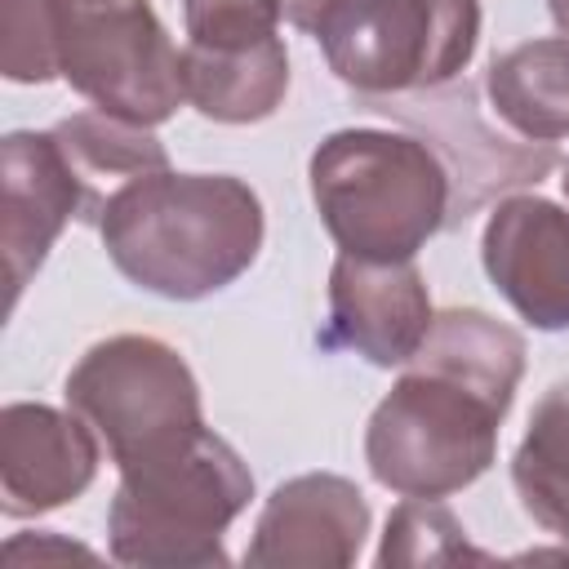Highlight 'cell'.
<instances>
[{"label":"cell","mask_w":569,"mask_h":569,"mask_svg":"<svg viewBox=\"0 0 569 569\" xmlns=\"http://www.w3.org/2000/svg\"><path fill=\"white\" fill-rule=\"evenodd\" d=\"M525 378V338L480 307L436 311L422 347L365 427L369 476L400 498H449L498 458Z\"/></svg>","instance_id":"1"},{"label":"cell","mask_w":569,"mask_h":569,"mask_svg":"<svg viewBox=\"0 0 569 569\" xmlns=\"http://www.w3.org/2000/svg\"><path fill=\"white\" fill-rule=\"evenodd\" d=\"M98 236L116 271L138 289L200 302L253 267L267 218L258 191L236 173L156 169L111 191Z\"/></svg>","instance_id":"2"},{"label":"cell","mask_w":569,"mask_h":569,"mask_svg":"<svg viewBox=\"0 0 569 569\" xmlns=\"http://www.w3.org/2000/svg\"><path fill=\"white\" fill-rule=\"evenodd\" d=\"M307 182L338 253L405 262L453 222L445 160L405 129H338L307 160Z\"/></svg>","instance_id":"3"},{"label":"cell","mask_w":569,"mask_h":569,"mask_svg":"<svg viewBox=\"0 0 569 569\" xmlns=\"http://www.w3.org/2000/svg\"><path fill=\"white\" fill-rule=\"evenodd\" d=\"M253 498L249 462L218 436L200 431L182 449L120 471L107 507L111 560L138 569H213L227 565V529Z\"/></svg>","instance_id":"4"},{"label":"cell","mask_w":569,"mask_h":569,"mask_svg":"<svg viewBox=\"0 0 569 569\" xmlns=\"http://www.w3.org/2000/svg\"><path fill=\"white\" fill-rule=\"evenodd\" d=\"M67 409L102 440L116 471L182 449L204 431L200 382L178 347L151 333H111L67 373Z\"/></svg>","instance_id":"5"},{"label":"cell","mask_w":569,"mask_h":569,"mask_svg":"<svg viewBox=\"0 0 569 569\" xmlns=\"http://www.w3.org/2000/svg\"><path fill=\"white\" fill-rule=\"evenodd\" d=\"M329 71L360 98L449 84L480 44V0H338L311 31Z\"/></svg>","instance_id":"6"},{"label":"cell","mask_w":569,"mask_h":569,"mask_svg":"<svg viewBox=\"0 0 569 569\" xmlns=\"http://www.w3.org/2000/svg\"><path fill=\"white\" fill-rule=\"evenodd\" d=\"M58 80L98 111L164 124L182 102V49L151 0H58Z\"/></svg>","instance_id":"7"},{"label":"cell","mask_w":569,"mask_h":569,"mask_svg":"<svg viewBox=\"0 0 569 569\" xmlns=\"http://www.w3.org/2000/svg\"><path fill=\"white\" fill-rule=\"evenodd\" d=\"M369 111H382L400 124H409L449 169L453 182V218L476 213L485 200L511 187H529L556 169L551 142H516L498 133L480 107L476 89L462 80L418 89V93H391V98H365Z\"/></svg>","instance_id":"8"},{"label":"cell","mask_w":569,"mask_h":569,"mask_svg":"<svg viewBox=\"0 0 569 569\" xmlns=\"http://www.w3.org/2000/svg\"><path fill=\"white\" fill-rule=\"evenodd\" d=\"M71 218H89V191L62 151L58 133L44 129H13L0 142V249H4V280L9 307L18 302L22 284L40 271L53 240Z\"/></svg>","instance_id":"9"},{"label":"cell","mask_w":569,"mask_h":569,"mask_svg":"<svg viewBox=\"0 0 569 569\" xmlns=\"http://www.w3.org/2000/svg\"><path fill=\"white\" fill-rule=\"evenodd\" d=\"M431 293L413 258L373 262L338 253L329 267V320L320 342L329 351H356L378 369L405 365L431 329Z\"/></svg>","instance_id":"10"},{"label":"cell","mask_w":569,"mask_h":569,"mask_svg":"<svg viewBox=\"0 0 569 569\" xmlns=\"http://www.w3.org/2000/svg\"><path fill=\"white\" fill-rule=\"evenodd\" d=\"M480 262L516 316L542 333L569 329V213L533 191L493 204Z\"/></svg>","instance_id":"11"},{"label":"cell","mask_w":569,"mask_h":569,"mask_svg":"<svg viewBox=\"0 0 569 569\" xmlns=\"http://www.w3.org/2000/svg\"><path fill=\"white\" fill-rule=\"evenodd\" d=\"M369 538V502L356 480L307 471L271 489L258 511L244 565L253 569H347Z\"/></svg>","instance_id":"12"},{"label":"cell","mask_w":569,"mask_h":569,"mask_svg":"<svg viewBox=\"0 0 569 569\" xmlns=\"http://www.w3.org/2000/svg\"><path fill=\"white\" fill-rule=\"evenodd\" d=\"M102 440L76 409L13 400L0 409V511L9 520L76 502L98 476Z\"/></svg>","instance_id":"13"},{"label":"cell","mask_w":569,"mask_h":569,"mask_svg":"<svg viewBox=\"0 0 569 569\" xmlns=\"http://www.w3.org/2000/svg\"><path fill=\"white\" fill-rule=\"evenodd\" d=\"M182 89L187 102L218 124H258L276 116L289 93V53L280 36L236 49L182 44Z\"/></svg>","instance_id":"14"},{"label":"cell","mask_w":569,"mask_h":569,"mask_svg":"<svg viewBox=\"0 0 569 569\" xmlns=\"http://www.w3.org/2000/svg\"><path fill=\"white\" fill-rule=\"evenodd\" d=\"M493 116L525 142L569 138V36L525 40L485 71Z\"/></svg>","instance_id":"15"},{"label":"cell","mask_w":569,"mask_h":569,"mask_svg":"<svg viewBox=\"0 0 569 569\" xmlns=\"http://www.w3.org/2000/svg\"><path fill=\"white\" fill-rule=\"evenodd\" d=\"M53 133H58L62 151L71 156V164L89 191V218L84 222H93V227H98V213L111 200V191H120L124 182H133L142 173L169 169V151L147 124L120 120V116L98 111V107L58 120Z\"/></svg>","instance_id":"16"},{"label":"cell","mask_w":569,"mask_h":569,"mask_svg":"<svg viewBox=\"0 0 569 569\" xmlns=\"http://www.w3.org/2000/svg\"><path fill=\"white\" fill-rule=\"evenodd\" d=\"M511 485L525 516L569 547V378L542 391L511 453Z\"/></svg>","instance_id":"17"},{"label":"cell","mask_w":569,"mask_h":569,"mask_svg":"<svg viewBox=\"0 0 569 569\" xmlns=\"http://www.w3.org/2000/svg\"><path fill=\"white\" fill-rule=\"evenodd\" d=\"M489 560V551L471 547L462 520L440 498H405L387 516V533L378 547V565H467Z\"/></svg>","instance_id":"18"},{"label":"cell","mask_w":569,"mask_h":569,"mask_svg":"<svg viewBox=\"0 0 569 569\" xmlns=\"http://www.w3.org/2000/svg\"><path fill=\"white\" fill-rule=\"evenodd\" d=\"M58 0H0V71L13 84L58 80Z\"/></svg>","instance_id":"19"},{"label":"cell","mask_w":569,"mask_h":569,"mask_svg":"<svg viewBox=\"0 0 569 569\" xmlns=\"http://www.w3.org/2000/svg\"><path fill=\"white\" fill-rule=\"evenodd\" d=\"M280 18H284L280 0H182L187 44H209V49L258 44L276 36Z\"/></svg>","instance_id":"20"},{"label":"cell","mask_w":569,"mask_h":569,"mask_svg":"<svg viewBox=\"0 0 569 569\" xmlns=\"http://www.w3.org/2000/svg\"><path fill=\"white\" fill-rule=\"evenodd\" d=\"M27 551H31L36 560L49 556V551H62V556H89V560H93L89 547H80V542H62V538H49V533H36V538H9V542H4V556H9V560L27 556Z\"/></svg>","instance_id":"21"},{"label":"cell","mask_w":569,"mask_h":569,"mask_svg":"<svg viewBox=\"0 0 569 569\" xmlns=\"http://www.w3.org/2000/svg\"><path fill=\"white\" fill-rule=\"evenodd\" d=\"M338 0H280V9H284V22L289 27H298V31H316L320 27V18L333 9Z\"/></svg>","instance_id":"22"},{"label":"cell","mask_w":569,"mask_h":569,"mask_svg":"<svg viewBox=\"0 0 569 569\" xmlns=\"http://www.w3.org/2000/svg\"><path fill=\"white\" fill-rule=\"evenodd\" d=\"M547 9H551V22L569 36V0H547Z\"/></svg>","instance_id":"23"},{"label":"cell","mask_w":569,"mask_h":569,"mask_svg":"<svg viewBox=\"0 0 569 569\" xmlns=\"http://www.w3.org/2000/svg\"><path fill=\"white\" fill-rule=\"evenodd\" d=\"M560 187H565V196H569V160H565V173H560Z\"/></svg>","instance_id":"24"}]
</instances>
